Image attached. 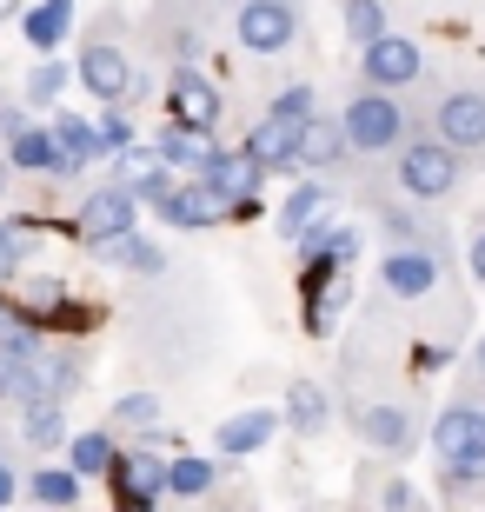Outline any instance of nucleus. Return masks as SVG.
I'll use <instances>...</instances> for the list:
<instances>
[{
  "mask_svg": "<svg viewBox=\"0 0 485 512\" xmlns=\"http://www.w3.org/2000/svg\"><path fill=\"white\" fill-rule=\"evenodd\" d=\"M299 133H306V120L280 114V107H266V120H253V127H246V140H240V147L253 153V160H266V167H293Z\"/></svg>",
  "mask_w": 485,
  "mask_h": 512,
  "instance_id": "nucleus-13",
  "label": "nucleus"
},
{
  "mask_svg": "<svg viewBox=\"0 0 485 512\" xmlns=\"http://www.w3.org/2000/svg\"><path fill=\"white\" fill-rule=\"evenodd\" d=\"M432 133L466 153H485V87H446L432 100Z\"/></svg>",
  "mask_w": 485,
  "mask_h": 512,
  "instance_id": "nucleus-9",
  "label": "nucleus"
},
{
  "mask_svg": "<svg viewBox=\"0 0 485 512\" xmlns=\"http://www.w3.org/2000/svg\"><path fill=\"white\" fill-rule=\"evenodd\" d=\"M20 439H27L34 453H54V446H67V419H60V399H27V413H20Z\"/></svg>",
  "mask_w": 485,
  "mask_h": 512,
  "instance_id": "nucleus-27",
  "label": "nucleus"
},
{
  "mask_svg": "<svg viewBox=\"0 0 485 512\" xmlns=\"http://www.w3.org/2000/svg\"><path fill=\"white\" fill-rule=\"evenodd\" d=\"M346 300H353V280L346 273H306V333H333Z\"/></svg>",
  "mask_w": 485,
  "mask_h": 512,
  "instance_id": "nucleus-21",
  "label": "nucleus"
},
{
  "mask_svg": "<svg viewBox=\"0 0 485 512\" xmlns=\"http://www.w3.org/2000/svg\"><path fill=\"white\" fill-rule=\"evenodd\" d=\"M167 473H173V459H160V453H120L113 459V493H120V506H160L167 499Z\"/></svg>",
  "mask_w": 485,
  "mask_h": 512,
  "instance_id": "nucleus-10",
  "label": "nucleus"
},
{
  "mask_svg": "<svg viewBox=\"0 0 485 512\" xmlns=\"http://www.w3.org/2000/svg\"><path fill=\"white\" fill-rule=\"evenodd\" d=\"M359 80L366 87H412V80H426V47L419 40H406V34H379V40H366L359 47Z\"/></svg>",
  "mask_w": 485,
  "mask_h": 512,
  "instance_id": "nucleus-6",
  "label": "nucleus"
},
{
  "mask_svg": "<svg viewBox=\"0 0 485 512\" xmlns=\"http://www.w3.org/2000/svg\"><path fill=\"white\" fill-rule=\"evenodd\" d=\"M20 266H27V233H14L0 220V280H14Z\"/></svg>",
  "mask_w": 485,
  "mask_h": 512,
  "instance_id": "nucleus-38",
  "label": "nucleus"
},
{
  "mask_svg": "<svg viewBox=\"0 0 485 512\" xmlns=\"http://www.w3.org/2000/svg\"><path fill=\"white\" fill-rule=\"evenodd\" d=\"M14 499H20V473L0 459V506H14Z\"/></svg>",
  "mask_w": 485,
  "mask_h": 512,
  "instance_id": "nucleus-43",
  "label": "nucleus"
},
{
  "mask_svg": "<svg viewBox=\"0 0 485 512\" xmlns=\"http://www.w3.org/2000/svg\"><path fill=\"white\" fill-rule=\"evenodd\" d=\"M432 453H439V466H446V459L485 466V406L479 399H452L446 413H439V426H432Z\"/></svg>",
  "mask_w": 485,
  "mask_h": 512,
  "instance_id": "nucleus-8",
  "label": "nucleus"
},
{
  "mask_svg": "<svg viewBox=\"0 0 485 512\" xmlns=\"http://www.w3.org/2000/svg\"><path fill=\"white\" fill-rule=\"evenodd\" d=\"M67 459H74L80 479H107L113 459H120V446H113V426H94V433H74L67 439Z\"/></svg>",
  "mask_w": 485,
  "mask_h": 512,
  "instance_id": "nucleus-26",
  "label": "nucleus"
},
{
  "mask_svg": "<svg viewBox=\"0 0 485 512\" xmlns=\"http://www.w3.org/2000/svg\"><path fill=\"white\" fill-rule=\"evenodd\" d=\"M40 353H20V346H0V399H27V380H34Z\"/></svg>",
  "mask_w": 485,
  "mask_h": 512,
  "instance_id": "nucleus-34",
  "label": "nucleus"
},
{
  "mask_svg": "<svg viewBox=\"0 0 485 512\" xmlns=\"http://www.w3.org/2000/svg\"><path fill=\"white\" fill-rule=\"evenodd\" d=\"M359 499L366 506H386V512H412L419 506V486L406 473H359Z\"/></svg>",
  "mask_w": 485,
  "mask_h": 512,
  "instance_id": "nucleus-29",
  "label": "nucleus"
},
{
  "mask_svg": "<svg viewBox=\"0 0 485 512\" xmlns=\"http://www.w3.org/2000/svg\"><path fill=\"white\" fill-rule=\"evenodd\" d=\"M7 167H14V160H0V193H7Z\"/></svg>",
  "mask_w": 485,
  "mask_h": 512,
  "instance_id": "nucleus-46",
  "label": "nucleus"
},
{
  "mask_svg": "<svg viewBox=\"0 0 485 512\" xmlns=\"http://www.w3.org/2000/svg\"><path fill=\"white\" fill-rule=\"evenodd\" d=\"M472 373H479V380H485V340L472 346Z\"/></svg>",
  "mask_w": 485,
  "mask_h": 512,
  "instance_id": "nucleus-45",
  "label": "nucleus"
},
{
  "mask_svg": "<svg viewBox=\"0 0 485 512\" xmlns=\"http://www.w3.org/2000/svg\"><path fill=\"white\" fill-rule=\"evenodd\" d=\"M160 220H167V227H187V233H193V227H213V220H233V207H226L220 193H213L200 173H193L187 187H173V193H167Z\"/></svg>",
  "mask_w": 485,
  "mask_h": 512,
  "instance_id": "nucleus-17",
  "label": "nucleus"
},
{
  "mask_svg": "<svg viewBox=\"0 0 485 512\" xmlns=\"http://www.w3.org/2000/svg\"><path fill=\"white\" fill-rule=\"evenodd\" d=\"M346 140H353V153H399L406 147V107H399V94L392 87H359L353 100H346Z\"/></svg>",
  "mask_w": 485,
  "mask_h": 512,
  "instance_id": "nucleus-2",
  "label": "nucleus"
},
{
  "mask_svg": "<svg viewBox=\"0 0 485 512\" xmlns=\"http://www.w3.org/2000/svg\"><path fill=\"white\" fill-rule=\"evenodd\" d=\"M339 27H346L353 47L379 40V34H386V0H339Z\"/></svg>",
  "mask_w": 485,
  "mask_h": 512,
  "instance_id": "nucleus-31",
  "label": "nucleus"
},
{
  "mask_svg": "<svg viewBox=\"0 0 485 512\" xmlns=\"http://www.w3.org/2000/svg\"><path fill=\"white\" fill-rule=\"evenodd\" d=\"M286 426H293L299 439H313V433L333 426V399H326L319 380H293V386H286Z\"/></svg>",
  "mask_w": 485,
  "mask_h": 512,
  "instance_id": "nucleus-23",
  "label": "nucleus"
},
{
  "mask_svg": "<svg viewBox=\"0 0 485 512\" xmlns=\"http://www.w3.org/2000/svg\"><path fill=\"white\" fill-rule=\"evenodd\" d=\"M27 300H34V313H40V306H60L67 293H60V280H27Z\"/></svg>",
  "mask_w": 485,
  "mask_h": 512,
  "instance_id": "nucleus-42",
  "label": "nucleus"
},
{
  "mask_svg": "<svg viewBox=\"0 0 485 512\" xmlns=\"http://www.w3.org/2000/svg\"><path fill=\"white\" fill-rule=\"evenodd\" d=\"M213 486H220V466H213V459H200V453L173 459V473H167V499H206Z\"/></svg>",
  "mask_w": 485,
  "mask_h": 512,
  "instance_id": "nucleus-30",
  "label": "nucleus"
},
{
  "mask_svg": "<svg viewBox=\"0 0 485 512\" xmlns=\"http://www.w3.org/2000/svg\"><path fill=\"white\" fill-rule=\"evenodd\" d=\"M7 160H14L20 173H47V180H67V173H80V167H74V153L60 147V133H54V127H27V133H14V140H7Z\"/></svg>",
  "mask_w": 485,
  "mask_h": 512,
  "instance_id": "nucleus-12",
  "label": "nucleus"
},
{
  "mask_svg": "<svg viewBox=\"0 0 485 512\" xmlns=\"http://www.w3.org/2000/svg\"><path fill=\"white\" fill-rule=\"evenodd\" d=\"M14 133H27V114H20V107H7V114H0V140H14Z\"/></svg>",
  "mask_w": 485,
  "mask_h": 512,
  "instance_id": "nucleus-44",
  "label": "nucleus"
},
{
  "mask_svg": "<svg viewBox=\"0 0 485 512\" xmlns=\"http://www.w3.org/2000/svg\"><path fill=\"white\" fill-rule=\"evenodd\" d=\"M127 133H133V120H127V107H113V114H107V120H100V140H107V153H120V147H133Z\"/></svg>",
  "mask_w": 485,
  "mask_h": 512,
  "instance_id": "nucleus-40",
  "label": "nucleus"
},
{
  "mask_svg": "<svg viewBox=\"0 0 485 512\" xmlns=\"http://www.w3.org/2000/svg\"><path fill=\"white\" fill-rule=\"evenodd\" d=\"M353 433H359V446H373V453L406 459L412 446H419V419H412V406H399V399H373V406L353 413Z\"/></svg>",
  "mask_w": 485,
  "mask_h": 512,
  "instance_id": "nucleus-7",
  "label": "nucleus"
},
{
  "mask_svg": "<svg viewBox=\"0 0 485 512\" xmlns=\"http://www.w3.org/2000/svg\"><path fill=\"white\" fill-rule=\"evenodd\" d=\"M153 147H160V160H167V167H193V173L220 153V147H213V127H193V120H173Z\"/></svg>",
  "mask_w": 485,
  "mask_h": 512,
  "instance_id": "nucleus-24",
  "label": "nucleus"
},
{
  "mask_svg": "<svg viewBox=\"0 0 485 512\" xmlns=\"http://www.w3.org/2000/svg\"><path fill=\"white\" fill-rule=\"evenodd\" d=\"M173 120H193V127H220V87L206 74L187 67H173Z\"/></svg>",
  "mask_w": 485,
  "mask_h": 512,
  "instance_id": "nucleus-19",
  "label": "nucleus"
},
{
  "mask_svg": "<svg viewBox=\"0 0 485 512\" xmlns=\"http://www.w3.org/2000/svg\"><path fill=\"white\" fill-rule=\"evenodd\" d=\"M74 80H80L94 100H107V107H120V100L133 94V80H140V74H133V54L120 47V20H107V27H100V34L80 47Z\"/></svg>",
  "mask_w": 485,
  "mask_h": 512,
  "instance_id": "nucleus-3",
  "label": "nucleus"
},
{
  "mask_svg": "<svg viewBox=\"0 0 485 512\" xmlns=\"http://www.w3.org/2000/svg\"><path fill=\"white\" fill-rule=\"evenodd\" d=\"M273 107H280V114H293V120H313V114H319V100H313V87H286V94L273 100Z\"/></svg>",
  "mask_w": 485,
  "mask_h": 512,
  "instance_id": "nucleus-39",
  "label": "nucleus"
},
{
  "mask_svg": "<svg viewBox=\"0 0 485 512\" xmlns=\"http://www.w3.org/2000/svg\"><path fill=\"white\" fill-rule=\"evenodd\" d=\"M60 87H67V67L60 60H40L34 74H27V107H54Z\"/></svg>",
  "mask_w": 485,
  "mask_h": 512,
  "instance_id": "nucleus-36",
  "label": "nucleus"
},
{
  "mask_svg": "<svg viewBox=\"0 0 485 512\" xmlns=\"http://www.w3.org/2000/svg\"><path fill=\"white\" fill-rule=\"evenodd\" d=\"M107 426H113V433H153V426H160V399H153V393H127V399H113Z\"/></svg>",
  "mask_w": 485,
  "mask_h": 512,
  "instance_id": "nucleus-33",
  "label": "nucleus"
},
{
  "mask_svg": "<svg viewBox=\"0 0 485 512\" xmlns=\"http://www.w3.org/2000/svg\"><path fill=\"white\" fill-rule=\"evenodd\" d=\"M353 153V140H346V120H326V114H313L306 120V133H299V153H293V167H339Z\"/></svg>",
  "mask_w": 485,
  "mask_h": 512,
  "instance_id": "nucleus-20",
  "label": "nucleus"
},
{
  "mask_svg": "<svg viewBox=\"0 0 485 512\" xmlns=\"http://www.w3.org/2000/svg\"><path fill=\"white\" fill-rule=\"evenodd\" d=\"M20 34H27V47H34V54H54L60 40L74 34V0H40V7H27Z\"/></svg>",
  "mask_w": 485,
  "mask_h": 512,
  "instance_id": "nucleus-25",
  "label": "nucleus"
},
{
  "mask_svg": "<svg viewBox=\"0 0 485 512\" xmlns=\"http://www.w3.org/2000/svg\"><path fill=\"white\" fill-rule=\"evenodd\" d=\"M466 266H472V280L485 286V220L472 227V240H466Z\"/></svg>",
  "mask_w": 485,
  "mask_h": 512,
  "instance_id": "nucleus-41",
  "label": "nucleus"
},
{
  "mask_svg": "<svg viewBox=\"0 0 485 512\" xmlns=\"http://www.w3.org/2000/svg\"><path fill=\"white\" fill-rule=\"evenodd\" d=\"M0 346H20V353H40V326L20 320L14 306H0Z\"/></svg>",
  "mask_w": 485,
  "mask_h": 512,
  "instance_id": "nucleus-37",
  "label": "nucleus"
},
{
  "mask_svg": "<svg viewBox=\"0 0 485 512\" xmlns=\"http://www.w3.org/2000/svg\"><path fill=\"white\" fill-rule=\"evenodd\" d=\"M392 180H399L406 200H452L459 180H466V147H452L439 133H412L392 160Z\"/></svg>",
  "mask_w": 485,
  "mask_h": 512,
  "instance_id": "nucleus-1",
  "label": "nucleus"
},
{
  "mask_svg": "<svg viewBox=\"0 0 485 512\" xmlns=\"http://www.w3.org/2000/svg\"><path fill=\"white\" fill-rule=\"evenodd\" d=\"M306 27L299 14V0H240L233 7V40H240L246 54H286Z\"/></svg>",
  "mask_w": 485,
  "mask_h": 512,
  "instance_id": "nucleus-5",
  "label": "nucleus"
},
{
  "mask_svg": "<svg viewBox=\"0 0 485 512\" xmlns=\"http://www.w3.org/2000/svg\"><path fill=\"white\" fill-rule=\"evenodd\" d=\"M54 133H60V147L74 153V167H87V160H107V140H100V127H87L80 114H60Z\"/></svg>",
  "mask_w": 485,
  "mask_h": 512,
  "instance_id": "nucleus-32",
  "label": "nucleus"
},
{
  "mask_svg": "<svg viewBox=\"0 0 485 512\" xmlns=\"http://www.w3.org/2000/svg\"><path fill=\"white\" fill-rule=\"evenodd\" d=\"M439 280H446V247H426V240H392V253L379 260V286L406 306L432 300Z\"/></svg>",
  "mask_w": 485,
  "mask_h": 512,
  "instance_id": "nucleus-4",
  "label": "nucleus"
},
{
  "mask_svg": "<svg viewBox=\"0 0 485 512\" xmlns=\"http://www.w3.org/2000/svg\"><path fill=\"white\" fill-rule=\"evenodd\" d=\"M40 366H47V393L54 399H67L87 380V353H80V346H67V353H54V360H40Z\"/></svg>",
  "mask_w": 485,
  "mask_h": 512,
  "instance_id": "nucleus-35",
  "label": "nucleus"
},
{
  "mask_svg": "<svg viewBox=\"0 0 485 512\" xmlns=\"http://www.w3.org/2000/svg\"><path fill=\"white\" fill-rule=\"evenodd\" d=\"M87 247H94V260H100V266H120V273H160V266H167V253L153 247L140 227L107 233V240H87Z\"/></svg>",
  "mask_w": 485,
  "mask_h": 512,
  "instance_id": "nucleus-18",
  "label": "nucleus"
},
{
  "mask_svg": "<svg viewBox=\"0 0 485 512\" xmlns=\"http://www.w3.org/2000/svg\"><path fill=\"white\" fill-rule=\"evenodd\" d=\"M299 253H306V273H346V266H359V227L326 220L299 240Z\"/></svg>",
  "mask_w": 485,
  "mask_h": 512,
  "instance_id": "nucleus-15",
  "label": "nucleus"
},
{
  "mask_svg": "<svg viewBox=\"0 0 485 512\" xmlns=\"http://www.w3.org/2000/svg\"><path fill=\"white\" fill-rule=\"evenodd\" d=\"M27 499H34V506H54V512L80 506V473H74V459H67V466H40V473L27 479Z\"/></svg>",
  "mask_w": 485,
  "mask_h": 512,
  "instance_id": "nucleus-28",
  "label": "nucleus"
},
{
  "mask_svg": "<svg viewBox=\"0 0 485 512\" xmlns=\"http://www.w3.org/2000/svg\"><path fill=\"white\" fill-rule=\"evenodd\" d=\"M133 207H140V193H133V187H94L87 200H80V240L127 233L133 227Z\"/></svg>",
  "mask_w": 485,
  "mask_h": 512,
  "instance_id": "nucleus-14",
  "label": "nucleus"
},
{
  "mask_svg": "<svg viewBox=\"0 0 485 512\" xmlns=\"http://www.w3.org/2000/svg\"><path fill=\"white\" fill-rule=\"evenodd\" d=\"M286 426V413H273V406H246V413H233L213 433V446H220L226 459H246V453H260V446H273V433Z\"/></svg>",
  "mask_w": 485,
  "mask_h": 512,
  "instance_id": "nucleus-16",
  "label": "nucleus"
},
{
  "mask_svg": "<svg viewBox=\"0 0 485 512\" xmlns=\"http://www.w3.org/2000/svg\"><path fill=\"white\" fill-rule=\"evenodd\" d=\"M266 173H273V167H266V160H253V153L240 147V153H213V160L200 167V180L220 193L226 207H246V200H260Z\"/></svg>",
  "mask_w": 485,
  "mask_h": 512,
  "instance_id": "nucleus-11",
  "label": "nucleus"
},
{
  "mask_svg": "<svg viewBox=\"0 0 485 512\" xmlns=\"http://www.w3.org/2000/svg\"><path fill=\"white\" fill-rule=\"evenodd\" d=\"M326 207H333V200H326V187H319V180L293 187V193H286V207H280V240H293V247H299L313 227H326V220H333Z\"/></svg>",
  "mask_w": 485,
  "mask_h": 512,
  "instance_id": "nucleus-22",
  "label": "nucleus"
}]
</instances>
